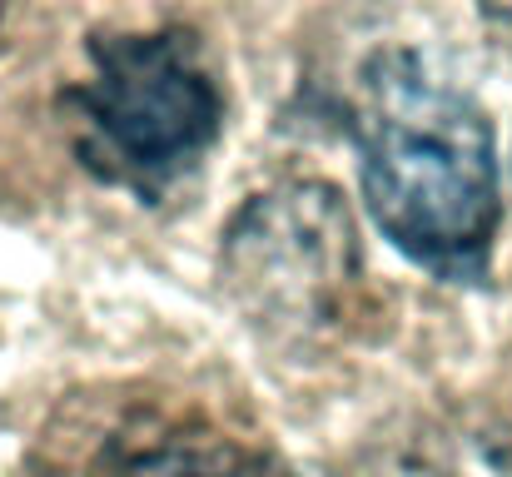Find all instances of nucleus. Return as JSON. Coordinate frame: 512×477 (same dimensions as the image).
Returning <instances> with one entry per match:
<instances>
[{
    "label": "nucleus",
    "mask_w": 512,
    "mask_h": 477,
    "mask_svg": "<svg viewBox=\"0 0 512 477\" xmlns=\"http://www.w3.org/2000/svg\"><path fill=\"white\" fill-rule=\"evenodd\" d=\"M373 224L428 274L478 284L498 239V155L483 105L423 50H378L353 95Z\"/></svg>",
    "instance_id": "f257e3e1"
},
{
    "label": "nucleus",
    "mask_w": 512,
    "mask_h": 477,
    "mask_svg": "<svg viewBox=\"0 0 512 477\" xmlns=\"http://www.w3.org/2000/svg\"><path fill=\"white\" fill-rule=\"evenodd\" d=\"M65 115L80 164L140 199H165L219 140L224 100L194 35H100Z\"/></svg>",
    "instance_id": "f03ea898"
},
{
    "label": "nucleus",
    "mask_w": 512,
    "mask_h": 477,
    "mask_svg": "<svg viewBox=\"0 0 512 477\" xmlns=\"http://www.w3.org/2000/svg\"><path fill=\"white\" fill-rule=\"evenodd\" d=\"M358 229L324 179H289L254 194L224 229L219 274L269 318H324L358 279Z\"/></svg>",
    "instance_id": "7ed1b4c3"
},
{
    "label": "nucleus",
    "mask_w": 512,
    "mask_h": 477,
    "mask_svg": "<svg viewBox=\"0 0 512 477\" xmlns=\"http://www.w3.org/2000/svg\"><path fill=\"white\" fill-rule=\"evenodd\" d=\"M125 477H299V473L284 458L259 453V448H239V443H219V438H184V443L145 453L140 463H130Z\"/></svg>",
    "instance_id": "20e7f679"
},
{
    "label": "nucleus",
    "mask_w": 512,
    "mask_h": 477,
    "mask_svg": "<svg viewBox=\"0 0 512 477\" xmlns=\"http://www.w3.org/2000/svg\"><path fill=\"white\" fill-rule=\"evenodd\" d=\"M478 15L488 20V30H493L498 40L512 45V0H478Z\"/></svg>",
    "instance_id": "39448f33"
}]
</instances>
